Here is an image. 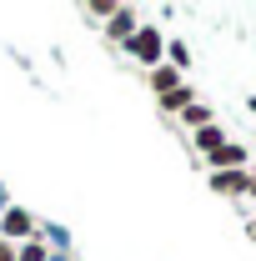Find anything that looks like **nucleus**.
Here are the masks:
<instances>
[{
    "mask_svg": "<svg viewBox=\"0 0 256 261\" xmlns=\"http://www.w3.org/2000/svg\"><path fill=\"white\" fill-rule=\"evenodd\" d=\"M216 191H256V176H216Z\"/></svg>",
    "mask_w": 256,
    "mask_h": 261,
    "instance_id": "1",
    "label": "nucleus"
},
{
    "mask_svg": "<svg viewBox=\"0 0 256 261\" xmlns=\"http://www.w3.org/2000/svg\"><path fill=\"white\" fill-rule=\"evenodd\" d=\"M136 50L151 61V56H156V35H151V31H146V35H136Z\"/></svg>",
    "mask_w": 256,
    "mask_h": 261,
    "instance_id": "4",
    "label": "nucleus"
},
{
    "mask_svg": "<svg viewBox=\"0 0 256 261\" xmlns=\"http://www.w3.org/2000/svg\"><path fill=\"white\" fill-rule=\"evenodd\" d=\"M0 261H10V246H0Z\"/></svg>",
    "mask_w": 256,
    "mask_h": 261,
    "instance_id": "5",
    "label": "nucleus"
},
{
    "mask_svg": "<svg viewBox=\"0 0 256 261\" xmlns=\"http://www.w3.org/2000/svg\"><path fill=\"white\" fill-rule=\"evenodd\" d=\"M31 231V216L25 211H5V236H25Z\"/></svg>",
    "mask_w": 256,
    "mask_h": 261,
    "instance_id": "2",
    "label": "nucleus"
},
{
    "mask_svg": "<svg viewBox=\"0 0 256 261\" xmlns=\"http://www.w3.org/2000/svg\"><path fill=\"white\" fill-rule=\"evenodd\" d=\"M206 156H211V161H226V166H231V161H241V146H226V141H221V146H216V151H206Z\"/></svg>",
    "mask_w": 256,
    "mask_h": 261,
    "instance_id": "3",
    "label": "nucleus"
}]
</instances>
